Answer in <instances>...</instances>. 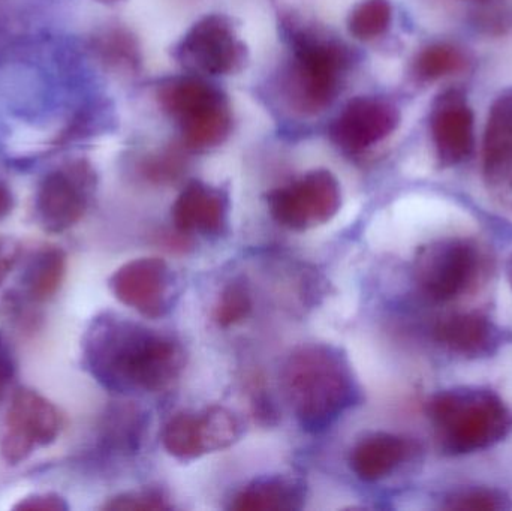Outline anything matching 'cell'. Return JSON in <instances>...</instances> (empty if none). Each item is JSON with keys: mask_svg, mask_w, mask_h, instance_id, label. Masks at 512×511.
Masks as SVG:
<instances>
[{"mask_svg": "<svg viewBox=\"0 0 512 511\" xmlns=\"http://www.w3.org/2000/svg\"><path fill=\"white\" fill-rule=\"evenodd\" d=\"M430 129L439 159L456 165L469 158L474 149V113L459 90L442 93L430 114Z\"/></svg>", "mask_w": 512, "mask_h": 511, "instance_id": "cell-15", "label": "cell"}, {"mask_svg": "<svg viewBox=\"0 0 512 511\" xmlns=\"http://www.w3.org/2000/svg\"><path fill=\"white\" fill-rule=\"evenodd\" d=\"M391 18L390 0H361L349 14V33L360 41H372L387 32Z\"/></svg>", "mask_w": 512, "mask_h": 511, "instance_id": "cell-21", "label": "cell"}, {"mask_svg": "<svg viewBox=\"0 0 512 511\" xmlns=\"http://www.w3.org/2000/svg\"><path fill=\"white\" fill-rule=\"evenodd\" d=\"M99 2H114V0H99Z\"/></svg>", "mask_w": 512, "mask_h": 511, "instance_id": "cell-32", "label": "cell"}, {"mask_svg": "<svg viewBox=\"0 0 512 511\" xmlns=\"http://www.w3.org/2000/svg\"><path fill=\"white\" fill-rule=\"evenodd\" d=\"M484 272V260L474 242L448 237L424 246L415 261L421 290L438 302H450L471 293Z\"/></svg>", "mask_w": 512, "mask_h": 511, "instance_id": "cell-6", "label": "cell"}, {"mask_svg": "<svg viewBox=\"0 0 512 511\" xmlns=\"http://www.w3.org/2000/svg\"><path fill=\"white\" fill-rule=\"evenodd\" d=\"M83 362L111 392L155 393L179 377L185 353L174 339L108 312L90 323Z\"/></svg>", "mask_w": 512, "mask_h": 511, "instance_id": "cell-1", "label": "cell"}, {"mask_svg": "<svg viewBox=\"0 0 512 511\" xmlns=\"http://www.w3.org/2000/svg\"><path fill=\"white\" fill-rule=\"evenodd\" d=\"M427 414L439 444L450 455L489 449L510 431L511 414L492 390L459 387L430 399Z\"/></svg>", "mask_w": 512, "mask_h": 511, "instance_id": "cell-3", "label": "cell"}, {"mask_svg": "<svg viewBox=\"0 0 512 511\" xmlns=\"http://www.w3.org/2000/svg\"><path fill=\"white\" fill-rule=\"evenodd\" d=\"M176 57L183 68L194 74L230 75L242 71L248 48L230 17L210 14L183 36Z\"/></svg>", "mask_w": 512, "mask_h": 511, "instance_id": "cell-9", "label": "cell"}, {"mask_svg": "<svg viewBox=\"0 0 512 511\" xmlns=\"http://www.w3.org/2000/svg\"><path fill=\"white\" fill-rule=\"evenodd\" d=\"M110 288L123 305L147 318H161L171 311L176 299L173 270L162 258H138L113 273Z\"/></svg>", "mask_w": 512, "mask_h": 511, "instance_id": "cell-12", "label": "cell"}, {"mask_svg": "<svg viewBox=\"0 0 512 511\" xmlns=\"http://www.w3.org/2000/svg\"><path fill=\"white\" fill-rule=\"evenodd\" d=\"M104 428L105 438L113 443V446L120 449H134L137 446L141 428L137 411L126 408L111 411L105 420Z\"/></svg>", "mask_w": 512, "mask_h": 511, "instance_id": "cell-24", "label": "cell"}, {"mask_svg": "<svg viewBox=\"0 0 512 511\" xmlns=\"http://www.w3.org/2000/svg\"><path fill=\"white\" fill-rule=\"evenodd\" d=\"M242 435L239 419L227 408L210 407L200 413H182L162 431L165 450L180 461H191L207 453L233 446Z\"/></svg>", "mask_w": 512, "mask_h": 511, "instance_id": "cell-11", "label": "cell"}, {"mask_svg": "<svg viewBox=\"0 0 512 511\" xmlns=\"http://www.w3.org/2000/svg\"><path fill=\"white\" fill-rule=\"evenodd\" d=\"M251 308L252 300L248 285L243 281H234L222 291L216 306L215 318L219 326H234L248 317Z\"/></svg>", "mask_w": 512, "mask_h": 511, "instance_id": "cell-23", "label": "cell"}, {"mask_svg": "<svg viewBox=\"0 0 512 511\" xmlns=\"http://www.w3.org/2000/svg\"><path fill=\"white\" fill-rule=\"evenodd\" d=\"M66 275V254L57 246L38 249L27 261L21 276L24 293L33 302L56 296Z\"/></svg>", "mask_w": 512, "mask_h": 511, "instance_id": "cell-20", "label": "cell"}, {"mask_svg": "<svg viewBox=\"0 0 512 511\" xmlns=\"http://www.w3.org/2000/svg\"><path fill=\"white\" fill-rule=\"evenodd\" d=\"M23 246L15 237L0 236V285L20 263Z\"/></svg>", "mask_w": 512, "mask_h": 511, "instance_id": "cell-28", "label": "cell"}, {"mask_svg": "<svg viewBox=\"0 0 512 511\" xmlns=\"http://www.w3.org/2000/svg\"><path fill=\"white\" fill-rule=\"evenodd\" d=\"M304 488L288 477L255 480L234 498L231 509L251 511H291L303 507Z\"/></svg>", "mask_w": 512, "mask_h": 511, "instance_id": "cell-19", "label": "cell"}, {"mask_svg": "<svg viewBox=\"0 0 512 511\" xmlns=\"http://www.w3.org/2000/svg\"><path fill=\"white\" fill-rule=\"evenodd\" d=\"M14 206V194H12L8 185L0 182V221L5 219L6 216L11 215L12 210H14Z\"/></svg>", "mask_w": 512, "mask_h": 511, "instance_id": "cell-31", "label": "cell"}, {"mask_svg": "<svg viewBox=\"0 0 512 511\" xmlns=\"http://www.w3.org/2000/svg\"><path fill=\"white\" fill-rule=\"evenodd\" d=\"M104 509L107 510H167L170 506L167 504L164 495L156 491H138L126 492V494L117 495L111 498Z\"/></svg>", "mask_w": 512, "mask_h": 511, "instance_id": "cell-25", "label": "cell"}, {"mask_svg": "<svg viewBox=\"0 0 512 511\" xmlns=\"http://www.w3.org/2000/svg\"><path fill=\"white\" fill-rule=\"evenodd\" d=\"M400 122L393 102L375 96H358L334 119L330 137L348 153H360L390 137Z\"/></svg>", "mask_w": 512, "mask_h": 511, "instance_id": "cell-13", "label": "cell"}, {"mask_svg": "<svg viewBox=\"0 0 512 511\" xmlns=\"http://www.w3.org/2000/svg\"><path fill=\"white\" fill-rule=\"evenodd\" d=\"M165 113L176 120L183 144L192 152L221 146L233 129V110L228 96L204 78H171L158 92Z\"/></svg>", "mask_w": 512, "mask_h": 511, "instance_id": "cell-4", "label": "cell"}, {"mask_svg": "<svg viewBox=\"0 0 512 511\" xmlns=\"http://www.w3.org/2000/svg\"><path fill=\"white\" fill-rule=\"evenodd\" d=\"M342 206L336 176L313 170L268 195L271 216L283 227L303 231L327 224Z\"/></svg>", "mask_w": 512, "mask_h": 511, "instance_id": "cell-10", "label": "cell"}, {"mask_svg": "<svg viewBox=\"0 0 512 511\" xmlns=\"http://www.w3.org/2000/svg\"><path fill=\"white\" fill-rule=\"evenodd\" d=\"M96 173L84 159L68 162L42 177L35 198L36 221L47 233H65L86 215Z\"/></svg>", "mask_w": 512, "mask_h": 511, "instance_id": "cell-7", "label": "cell"}, {"mask_svg": "<svg viewBox=\"0 0 512 511\" xmlns=\"http://www.w3.org/2000/svg\"><path fill=\"white\" fill-rule=\"evenodd\" d=\"M465 68V54L450 44L429 45L418 54L414 63L415 74L424 81L439 80Z\"/></svg>", "mask_w": 512, "mask_h": 511, "instance_id": "cell-22", "label": "cell"}, {"mask_svg": "<svg viewBox=\"0 0 512 511\" xmlns=\"http://www.w3.org/2000/svg\"><path fill=\"white\" fill-rule=\"evenodd\" d=\"M348 66V51L339 42L309 30L294 33L289 72L292 104L307 114L325 110L339 95Z\"/></svg>", "mask_w": 512, "mask_h": 511, "instance_id": "cell-5", "label": "cell"}, {"mask_svg": "<svg viewBox=\"0 0 512 511\" xmlns=\"http://www.w3.org/2000/svg\"><path fill=\"white\" fill-rule=\"evenodd\" d=\"M411 443L393 434L369 435L351 453V468L364 482H378L390 476L411 456Z\"/></svg>", "mask_w": 512, "mask_h": 511, "instance_id": "cell-18", "label": "cell"}, {"mask_svg": "<svg viewBox=\"0 0 512 511\" xmlns=\"http://www.w3.org/2000/svg\"><path fill=\"white\" fill-rule=\"evenodd\" d=\"M15 510H41V511H65L69 509L65 498L59 494L47 492V494H33L21 498L14 506Z\"/></svg>", "mask_w": 512, "mask_h": 511, "instance_id": "cell-29", "label": "cell"}, {"mask_svg": "<svg viewBox=\"0 0 512 511\" xmlns=\"http://www.w3.org/2000/svg\"><path fill=\"white\" fill-rule=\"evenodd\" d=\"M12 374H14V362H12L11 351L0 335V396L8 381L11 380Z\"/></svg>", "mask_w": 512, "mask_h": 511, "instance_id": "cell-30", "label": "cell"}, {"mask_svg": "<svg viewBox=\"0 0 512 511\" xmlns=\"http://www.w3.org/2000/svg\"><path fill=\"white\" fill-rule=\"evenodd\" d=\"M283 389L301 428L327 431L345 411L360 401V387L348 357L325 344L298 348L286 360Z\"/></svg>", "mask_w": 512, "mask_h": 511, "instance_id": "cell-2", "label": "cell"}, {"mask_svg": "<svg viewBox=\"0 0 512 511\" xmlns=\"http://www.w3.org/2000/svg\"><path fill=\"white\" fill-rule=\"evenodd\" d=\"M60 426L62 419L53 402L29 387L15 390L0 432L3 461L9 465L26 461L57 440Z\"/></svg>", "mask_w": 512, "mask_h": 511, "instance_id": "cell-8", "label": "cell"}, {"mask_svg": "<svg viewBox=\"0 0 512 511\" xmlns=\"http://www.w3.org/2000/svg\"><path fill=\"white\" fill-rule=\"evenodd\" d=\"M230 198L222 189L192 180L173 206V219L182 233L219 237L227 231Z\"/></svg>", "mask_w": 512, "mask_h": 511, "instance_id": "cell-16", "label": "cell"}, {"mask_svg": "<svg viewBox=\"0 0 512 511\" xmlns=\"http://www.w3.org/2000/svg\"><path fill=\"white\" fill-rule=\"evenodd\" d=\"M510 279H511V285H512V269H511V272H510Z\"/></svg>", "mask_w": 512, "mask_h": 511, "instance_id": "cell-33", "label": "cell"}, {"mask_svg": "<svg viewBox=\"0 0 512 511\" xmlns=\"http://www.w3.org/2000/svg\"><path fill=\"white\" fill-rule=\"evenodd\" d=\"M436 339L451 353L469 359L489 357L504 341L502 330L490 318L477 312L454 314L436 326Z\"/></svg>", "mask_w": 512, "mask_h": 511, "instance_id": "cell-17", "label": "cell"}, {"mask_svg": "<svg viewBox=\"0 0 512 511\" xmlns=\"http://www.w3.org/2000/svg\"><path fill=\"white\" fill-rule=\"evenodd\" d=\"M101 53L110 62H128L134 56V45L131 39L123 33H108L101 41Z\"/></svg>", "mask_w": 512, "mask_h": 511, "instance_id": "cell-27", "label": "cell"}, {"mask_svg": "<svg viewBox=\"0 0 512 511\" xmlns=\"http://www.w3.org/2000/svg\"><path fill=\"white\" fill-rule=\"evenodd\" d=\"M504 497L499 492L484 491H466L454 495L448 500V509L451 510H504Z\"/></svg>", "mask_w": 512, "mask_h": 511, "instance_id": "cell-26", "label": "cell"}, {"mask_svg": "<svg viewBox=\"0 0 512 511\" xmlns=\"http://www.w3.org/2000/svg\"><path fill=\"white\" fill-rule=\"evenodd\" d=\"M483 176L489 194L512 210V90L493 102L483 141Z\"/></svg>", "mask_w": 512, "mask_h": 511, "instance_id": "cell-14", "label": "cell"}]
</instances>
